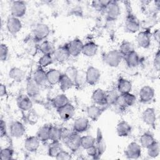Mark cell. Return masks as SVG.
<instances>
[{
    "mask_svg": "<svg viewBox=\"0 0 160 160\" xmlns=\"http://www.w3.org/2000/svg\"><path fill=\"white\" fill-rule=\"evenodd\" d=\"M7 135V128L6 123L3 119H1L0 122V136L1 138L5 137Z\"/></svg>",
    "mask_w": 160,
    "mask_h": 160,
    "instance_id": "52",
    "label": "cell"
},
{
    "mask_svg": "<svg viewBox=\"0 0 160 160\" xmlns=\"http://www.w3.org/2000/svg\"><path fill=\"white\" fill-rule=\"evenodd\" d=\"M86 153L87 154L92 158L93 159H99V156H98V149L96 147L95 145L88 148L87 149H86Z\"/></svg>",
    "mask_w": 160,
    "mask_h": 160,
    "instance_id": "49",
    "label": "cell"
},
{
    "mask_svg": "<svg viewBox=\"0 0 160 160\" xmlns=\"http://www.w3.org/2000/svg\"><path fill=\"white\" fill-rule=\"evenodd\" d=\"M14 149L11 147H6L1 149L0 157L2 160H9L12 159L14 156Z\"/></svg>",
    "mask_w": 160,
    "mask_h": 160,
    "instance_id": "44",
    "label": "cell"
},
{
    "mask_svg": "<svg viewBox=\"0 0 160 160\" xmlns=\"http://www.w3.org/2000/svg\"><path fill=\"white\" fill-rule=\"evenodd\" d=\"M126 16L125 18V29L130 33H136L140 29V22L133 13L129 4H126Z\"/></svg>",
    "mask_w": 160,
    "mask_h": 160,
    "instance_id": "1",
    "label": "cell"
},
{
    "mask_svg": "<svg viewBox=\"0 0 160 160\" xmlns=\"http://www.w3.org/2000/svg\"><path fill=\"white\" fill-rule=\"evenodd\" d=\"M69 103L68 98L65 94H59L52 99V104L57 110Z\"/></svg>",
    "mask_w": 160,
    "mask_h": 160,
    "instance_id": "30",
    "label": "cell"
},
{
    "mask_svg": "<svg viewBox=\"0 0 160 160\" xmlns=\"http://www.w3.org/2000/svg\"><path fill=\"white\" fill-rule=\"evenodd\" d=\"M59 85L61 90L62 92H65L71 89L74 86V84L71 79H69L66 74L63 73L59 82Z\"/></svg>",
    "mask_w": 160,
    "mask_h": 160,
    "instance_id": "36",
    "label": "cell"
},
{
    "mask_svg": "<svg viewBox=\"0 0 160 160\" xmlns=\"http://www.w3.org/2000/svg\"><path fill=\"white\" fill-rule=\"evenodd\" d=\"M7 89H6V86L1 83L0 85V96L1 97H4L5 96L7 95Z\"/></svg>",
    "mask_w": 160,
    "mask_h": 160,
    "instance_id": "53",
    "label": "cell"
},
{
    "mask_svg": "<svg viewBox=\"0 0 160 160\" xmlns=\"http://www.w3.org/2000/svg\"><path fill=\"white\" fill-rule=\"evenodd\" d=\"M105 12L108 21H116L121 13V9L118 2L116 1H110L105 9Z\"/></svg>",
    "mask_w": 160,
    "mask_h": 160,
    "instance_id": "5",
    "label": "cell"
},
{
    "mask_svg": "<svg viewBox=\"0 0 160 160\" xmlns=\"http://www.w3.org/2000/svg\"><path fill=\"white\" fill-rule=\"evenodd\" d=\"M78 71L79 70L76 67L73 66H69L66 68L64 74H66L69 79H71L74 84V82L76 81V79L78 73Z\"/></svg>",
    "mask_w": 160,
    "mask_h": 160,
    "instance_id": "46",
    "label": "cell"
},
{
    "mask_svg": "<svg viewBox=\"0 0 160 160\" xmlns=\"http://www.w3.org/2000/svg\"><path fill=\"white\" fill-rule=\"evenodd\" d=\"M46 74L48 83L51 85H56L59 84L62 73H61L58 69H50L46 72Z\"/></svg>",
    "mask_w": 160,
    "mask_h": 160,
    "instance_id": "28",
    "label": "cell"
},
{
    "mask_svg": "<svg viewBox=\"0 0 160 160\" xmlns=\"http://www.w3.org/2000/svg\"><path fill=\"white\" fill-rule=\"evenodd\" d=\"M98 51V44L93 42L89 41L84 44L82 53L87 57H93L94 56Z\"/></svg>",
    "mask_w": 160,
    "mask_h": 160,
    "instance_id": "27",
    "label": "cell"
},
{
    "mask_svg": "<svg viewBox=\"0 0 160 160\" xmlns=\"http://www.w3.org/2000/svg\"><path fill=\"white\" fill-rule=\"evenodd\" d=\"M153 65L156 71H159L160 68V51L158 49L157 52L155 53V56L153 59Z\"/></svg>",
    "mask_w": 160,
    "mask_h": 160,
    "instance_id": "51",
    "label": "cell"
},
{
    "mask_svg": "<svg viewBox=\"0 0 160 160\" xmlns=\"http://www.w3.org/2000/svg\"><path fill=\"white\" fill-rule=\"evenodd\" d=\"M116 89L120 94L131 92L132 90V83L128 79L120 77L118 80Z\"/></svg>",
    "mask_w": 160,
    "mask_h": 160,
    "instance_id": "23",
    "label": "cell"
},
{
    "mask_svg": "<svg viewBox=\"0 0 160 160\" xmlns=\"http://www.w3.org/2000/svg\"><path fill=\"white\" fill-rule=\"evenodd\" d=\"M62 128L51 126L49 131V140L53 142H60L62 139Z\"/></svg>",
    "mask_w": 160,
    "mask_h": 160,
    "instance_id": "37",
    "label": "cell"
},
{
    "mask_svg": "<svg viewBox=\"0 0 160 160\" xmlns=\"http://www.w3.org/2000/svg\"><path fill=\"white\" fill-rule=\"evenodd\" d=\"M53 57L51 55L48 54H42L41 57L38 60L39 67L44 68L49 66L53 62Z\"/></svg>",
    "mask_w": 160,
    "mask_h": 160,
    "instance_id": "43",
    "label": "cell"
},
{
    "mask_svg": "<svg viewBox=\"0 0 160 160\" xmlns=\"http://www.w3.org/2000/svg\"><path fill=\"white\" fill-rule=\"evenodd\" d=\"M89 128V121L86 118H79L76 119L72 125V129L78 133H82L86 131Z\"/></svg>",
    "mask_w": 160,
    "mask_h": 160,
    "instance_id": "20",
    "label": "cell"
},
{
    "mask_svg": "<svg viewBox=\"0 0 160 160\" xmlns=\"http://www.w3.org/2000/svg\"><path fill=\"white\" fill-rule=\"evenodd\" d=\"M84 46V43L79 38H74L68 43H67V46L68 48V51L71 56L77 57L81 53H82V48Z\"/></svg>",
    "mask_w": 160,
    "mask_h": 160,
    "instance_id": "12",
    "label": "cell"
},
{
    "mask_svg": "<svg viewBox=\"0 0 160 160\" xmlns=\"http://www.w3.org/2000/svg\"><path fill=\"white\" fill-rule=\"evenodd\" d=\"M9 54V48L8 46L4 43L1 44L0 48V59L1 61H5Z\"/></svg>",
    "mask_w": 160,
    "mask_h": 160,
    "instance_id": "48",
    "label": "cell"
},
{
    "mask_svg": "<svg viewBox=\"0 0 160 160\" xmlns=\"http://www.w3.org/2000/svg\"><path fill=\"white\" fill-rule=\"evenodd\" d=\"M50 126L49 125H44L38 130L36 136L41 142H46L49 140Z\"/></svg>",
    "mask_w": 160,
    "mask_h": 160,
    "instance_id": "34",
    "label": "cell"
},
{
    "mask_svg": "<svg viewBox=\"0 0 160 160\" xmlns=\"http://www.w3.org/2000/svg\"><path fill=\"white\" fill-rule=\"evenodd\" d=\"M32 78L40 86H44L48 82L46 72L41 67H39L34 71Z\"/></svg>",
    "mask_w": 160,
    "mask_h": 160,
    "instance_id": "26",
    "label": "cell"
},
{
    "mask_svg": "<svg viewBox=\"0 0 160 160\" xmlns=\"http://www.w3.org/2000/svg\"><path fill=\"white\" fill-rule=\"evenodd\" d=\"M155 141L156 139H154L153 134L150 132H144L139 138L140 145L144 148H147Z\"/></svg>",
    "mask_w": 160,
    "mask_h": 160,
    "instance_id": "33",
    "label": "cell"
},
{
    "mask_svg": "<svg viewBox=\"0 0 160 160\" xmlns=\"http://www.w3.org/2000/svg\"><path fill=\"white\" fill-rule=\"evenodd\" d=\"M33 39L39 42L46 39L50 34V28L45 23H38L32 31Z\"/></svg>",
    "mask_w": 160,
    "mask_h": 160,
    "instance_id": "4",
    "label": "cell"
},
{
    "mask_svg": "<svg viewBox=\"0 0 160 160\" xmlns=\"http://www.w3.org/2000/svg\"><path fill=\"white\" fill-rule=\"evenodd\" d=\"M95 138L91 135H86L81 136V147L86 150L88 148L95 145Z\"/></svg>",
    "mask_w": 160,
    "mask_h": 160,
    "instance_id": "41",
    "label": "cell"
},
{
    "mask_svg": "<svg viewBox=\"0 0 160 160\" xmlns=\"http://www.w3.org/2000/svg\"><path fill=\"white\" fill-rule=\"evenodd\" d=\"M108 106H102L97 104L90 105L86 108V114L88 117L93 121H96L102 115L104 111Z\"/></svg>",
    "mask_w": 160,
    "mask_h": 160,
    "instance_id": "10",
    "label": "cell"
},
{
    "mask_svg": "<svg viewBox=\"0 0 160 160\" xmlns=\"http://www.w3.org/2000/svg\"><path fill=\"white\" fill-rule=\"evenodd\" d=\"M26 90L28 96L30 98H35L40 94V86L31 78L28 79L26 82Z\"/></svg>",
    "mask_w": 160,
    "mask_h": 160,
    "instance_id": "24",
    "label": "cell"
},
{
    "mask_svg": "<svg viewBox=\"0 0 160 160\" xmlns=\"http://www.w3.org/2000/svg\"><path fill=\"white\" fill-rule=\"evenodd\" d=\"M81 138L79 133L72 131L64 140V144L72 152H75L81 148Z\"/></svg>",
    "mask_w": 160,
    "mask_h": 160,
    "instance_id": "3",
    "label": "cell"
},
{
    "mask_svg": "<svg viewBox=\"0 0 160 160\" xmlns=\"http://www.w3.org/2000/svg\"><path fill=\"white\" fill-rule=\"evenodd\" d=\"M123 59H124L127 66L130 68H134L137 67L140 62L139 56L136 51L124 56Z\"/></svg>",
    "mask_w": 160,
    "mask_h": 160,
    "instance_id": "25",
    "label": "cell"
},
{
    "mask_svg": "<svg viewBox=\"0 0 160 160\" xmlns=\"http://www.w3.org/2000/svg\"><path fill=\"white\" fill-rule=\"evenodd\" d=\"M40 142L36 136H31L25 139L24 146L26 151L30 152H34L39 149Z\"/></svg>",
    "mask_w": 160,
    "mask_h": 160,
    "instance_id": "21",
    "label": "cell"
},
{
    "mask_svg": "<svg viewBox=\"0 0 160 160\" xmlns=\"http://www.w3.org/2000/svg\"><path fill=\"white\" fill-rule=\"evenodd\" d=\"M55 158L58 160H69L71 159V156L69 152L62 149L58 154Z\"/></svg>",
    "mask_w": 160,
    "mask_h": 160,
    "instance_id": "50",
    "label": "cell"
},
{
    "mask_svg": "<svg viewBox=\"0 0 160 160\" xmlns=\"http://www.w3.org/2000/svg\"><path fill=\"white\" fill-rule=\"evenodd\" d=\"M132 131L131 125L126 121H119L116 126V133L119 137H128Z\"/></svg>",
    "mask_w": 160,
    "mask_h": 160,
    "instance_id": "22",
    "label": "cell"
},
{
    "mask_svg": "<svg viewBox=\"0 0 160 160\" xmlns=\"http://www.w3.org/2000/svg\"><path fill=\"white\" fill-rule=\"evenodd\" d=\"M86 84L90 86L95 85L101 78V72L96 67L89 66L85 72Z\"/></svg>",
    "mask_w": 160,
    "mask_h": 160,
    "instance_id": "9",
    "label": "cell"
},
{
    "mask_svg": "<svg viewBox=\"0 0 160 160\" xmlns=\"http://www.w3.org/2000/svg\"><path fill=\"white\" fill-rule=\"evenodd\" d=\"M141 146L136 142L132 141L127 146L124 151V155L128 159H136L141 156Z\"/></svg>",
    "mask_w": 160,
    "mask_h": 160,
    "instance_id": "8",
    "label": "cell"
},
{
    "mask_svg": "<svg viewBox=\"0 0 160 160\" xmlns=\"http://www.w3.org/2000/svg\"><path fill=\"white\" fill-rule=\"evenodd\" d=\"M8 75L10 79L15 82H19L22 81L24 73L21 68L18 67H12L9 69Z\"/></svg>",
    "mask_w": 160,
    "mask_h": 160,
    "instance_id": "31",
    "label": "cell"
},
{
    "mask_svg": "<svg viewBox=\"0 0 160 160\" xmlns=\"http://www.w3.org/2000/svg\"><path fill=\"white\" fill-rule=\"evenodd\" d=\"M61 150H62V148L59 142H52L51 144L48 148V153L50 157L56 158V156Z\"/></svg>",
    "mask_w": 160,
    "mask_h": 160,
    "instance_id": "42",
    "label": "cell"
},
{
    "mask_svg": "<svg viewBox=\"0 0 160 160\" xmlns=\"http://www.w3.org/2000/svg\"><path fill=\"white\" fill-rule=\"evenodd\" d=\"M91 99L95 104L102 106H108L106 104V91L101 88H98L93 91L91 96Z\"/></svg>",
    "mask_w": 160,
    "mask_h": 160,
    "instance_id": "19",
    "label": "cell"
},
{
    "mask_svg": "<svg viewBox=\"0 0 160 160\" xmlns=\"http://www.w3.org/2000/svg\"><path fill=\"white\" fill-rule=\"evenodd\" d=\"M70 56L71 55L68 51L67 44L61 46L56 49V51L52 55L53 59L59 63H63L66 62Z\"/></svg>",
    "mask_w": 160,
    "mask_h": 160,
    "instance_id": "13",
    "label": "cell"
},
{
    "mask_svg": "<svg viewBox=\"0 0 160 160\" xmlns=\"http://www.w3.org/2000/svg\"><path fill=\"white\" fill-rule=\"evenodd\" d=\"M60 118L64 121H68L72 119L75 114L76 109L71 103H68L66 106L57 110Z\"/></svg>",
    "mask_w": 160,
    "mask_h": 160,
    "instance_id": "16",
    "label": "cell"
},
{
    "mask_svg": "<svg viewBox=\"0 0 160 160\" xmlns=\"http://www.w3.org/2000/svg\"><path fill=\"white\" fill-rule=\"evenodd\" d=\"M95 146L98 151V156L100 158L106 149V144L103 136L102 132L100 128L97 129L96 131V136L95 138Z\"/></svg>",
    "mask_w": 160,
    "mask_h": 160,
    "instance_id": "18",
    "label": "cell"
},
{
    "mask_svg": "<svg viewBox=\"0 0 160 160\" xmlns=\"http://www.w3.org/2000/svg\"><path fill=\"white\" fill-rule=\"evenodd\" d=\"M121 99L123 104L127 108L133 106L136 101V98L135 95L131 92H128L124 94H120Z\"/></svg>",
    "mask_w": 160,
    "mask_h": 160,
    "instance_id": "39",
    "label": "cell"
},
{
    "mask_svg": "<svg viewBox=\"0 0 160 160\" xmlns=\"http://www.w3.org/2000/svg\"><path fill=\"white\" fill-rule=\"evenodd\" d=\"M118 50L122 54L123 56L135 51L134 47V45L132 44V43L127 40H124L121 43Z\"/></svg>",
    "mask_w": 160,
    "mask_h": 160,
    "instance_id": "38",
    "label": "cell"
},
{
    "mask_svg": "<svg viewBox=\"0 0 160 160\" xmlns=\"http://www.w3.org/2000/svg\"><path fill=\"white\" fill-rule=\"evenodd\" d=\"M22 22L19 18L11 16L6 21V28L8 32L12 34H16L21 30Z\"/></svg>",
    "mask_w": 160,
    "mask_h": 160,
    "instance_id": "14",
    "label": "cell"
},
{
    "mask_svg": "<svg viewBox=\"0 0 160 160\" xmlns=\"http://www.w3.org/2000/svg\"><path fill=\"white\" fill-rule=\"evenodd\" d=\"M9 132L12 137L21 138L24 135L26 128L21 122L19 121H14L10 124Z\"/></svg>",
    "mask_w": 160,
    "mask_h": 160,
    "instance_id": "15",
    "label": "cell"
},
{
    "mask_svg": "<svg viewBox=\"0 0 160 160\" xmlns=\"http://www.w3.org/2000/svg\"><path fill=\"white\" fill-rule=\"evenodd\" d=\"M152 36H154V38L155 39V40H156L158 42H159V29H156V31H154Z\"/></svg>",
    "mask_w": 160,
    "mask_h": 160,
    "instance_id": "54",
    "label": "cell"
},
{
    "mask_svg": "<svg viewBox=\"0 0 160 160\" xmlns=\"http://www.w3.org/2000/svg\"><path fill=\"white\" fill-rule=\"evenodd\" d=\"M39 51L42 53V54L52 56L56 51V48L52 42L47 40H44L39 46Z\"/></svg>",
    "mask_w": 160,
    "mask_h": 160,
    "instance_id": "32",
    "label": "cell"
},
{
    "mask_svg": "<svg viewBox=\"0 0 160 160\" xmlns=\"http://www.w3.org/2000/svg\"><path fill=\"white\" fill-rule=\"evenodd\" d=\"M124 56L118 49H112L106 52L103 56L104 62L112 68L118 67L123 60Z\"/></svg>",
    "mask_w": 160,
    "mask_h": 160,
    "instance_id": "2",
    "label": "cell"
},
{
    "mask_svg": "<svg viewBox=\"0 0 160 160\" xmlns=\"http://www.w3.org/2000/svg\"><path fill=\"white\" fill-rule=\"evenodd\" d=\"M146 149H147L148 155L150 158H156L159 154V151H160L159 144L157 141H155L154 142H152Z\"/></svg>",
    "mask_w": 160,
    "mask_h": 160,
    "instance_id": "40",
    "label": "cell"
},
{
    "mask_svg": "<svg viewBox=\"0 0 160 160\" xmlns=\"http://www.w3.org/2000/svg\"><path fill=\"white\" fill-rule=\"evenodd\" d=\"M142 119L145 124L151 126L153 128H156V113L153 108H146L142 113Z\"/></svg>",
    "mask_w": 160,
    "mask_h": 160,
    "instance_id": "17",
    "label": "cell"
},
{
    "mask_svg": "<svg viewBox=\"0 0 160 160\" xmlns=\"http://www.w3.org/2000/svg\"><path fill=\"white\" fill-rule=\"evenodd\" d=\"M120 96V94L116 89H112L106 91V104L108 106L114 105L118 101Z\"/></svg>",
    "mask_w": 160,
    "mask_h": 160,
    "instance_id": "35",
    "label": "cell"
},
{
    "mask_svg": "<svg viewBox=\"0 0 160 160\" xmlns=\"http://www.w3.org/2000/svg\"><path fill=\"white\" fill-rule=\"evenodd\" d=\"M27 11L26 3L22 1H12L10 6V12L12 16L20 18L24 16Z\"/></svg>",
    "mask_w": 160,
    "mask_h": 160,
    "instance_id": "6",
    "label": "cell"
},
{
    "mask_svg": "<svg viewBox=\"0 0 160 160\" xmlns=\"http://www.w3.org/2000/svg\"><path fill=\"white\" fill-rule=\"evenodd\" d=\"M154 89L150 86H144L139 90V101L142 103H148L151 102L154 99Z\"/></svg>",
    "mask_w": 160,
    "mask_h": 160,
    "instance_id": "11",
    "label": "cell"
},
{
    "mask_svg": "<svg viewBox=\"0 0 160 160\" xmlns=\"http://www.w3.org/2000/svg\"><path fill=\"white\" fill-rule=\"evenodd\" d=\"M86 83V77H85V72L82 71H78V73L74 82V86H76L78 88H81L84 86V84Z\"/></svg>",
    "mask_w": 160,
    "mask_h": 160,
    "instance_id": "47",
    "label": "cell"
},
{
    "mask_svg": "<svg viewBox=\"0 0 160 160\" xmlns=\"http://www.w3.org/2000/svg\"><path fill=\"white\" fill-rule=\"evenodd\" d=\"M110 2L107 0H97L92 1V6L97 11H105L106 7Z\"/></svg>",
    "mask_w": 160,
    "mask_h": 160,
    "instance_id": "45",
    "label": "cell"
},
{
    "mask_svg": "<svg viewBox=\"0 0 160 160\" xmlns=\"http://www.w3.org/2000/svg\"><path fill=\"white\" fill-rule=\"evenodd\" d=\"M151 36L150 29L139 32L136 37V41L138 46L144 49H148L151 44Z\"/></svg>",
    "mask_w": 160,
    "mask_h": 160,
    "instance_id": "7",
    "label": "cell"
},
{
    "mask_svg": "<svg viewBox=\"0 0 160 160\" xmlns=\"http://www.w3.org/2000/svg\"><path fill=\"white\" fill-rule=\"evenodd\" d=\"M17 105L21 110L24 111H28L32 108V102L28 95L20 96L17 100Z\"/></svg>",
    "mask_w": 160,
    "mask_h": 160,
    "instance_id": "29",
    "label": "cell"
}]
</instances>
